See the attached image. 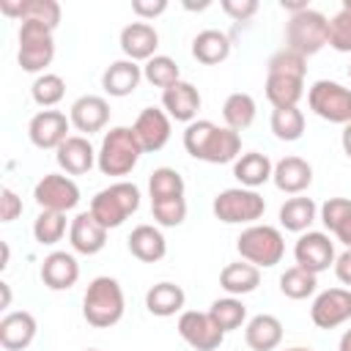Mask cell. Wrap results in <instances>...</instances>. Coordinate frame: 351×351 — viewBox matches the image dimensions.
Wrapping results in <instances>:
<instances>
[{
    "mask_svg": "<svg viewBox=\"0 0 351 351\" xmlns=\"http://www.w3.org/2000/svg\"><path fill=\"white\" fill-rule=\"evenodd\" d=\"M335 277L343 282V285H348L351 288V250H346V252H340L337 258H335Z\"/></svg>",
    "mask_w": 351,
    "mask_h": 351,
    "instance_id": "obj_48",
    "label": "cell"
},
{
    "mask_svg": "<svg viewBox=\"0 0 351 351\" xmlns=\"http://www.w3.org/2000/svg\"><path fill=\"white\" fill-rule=\"evenodd\" d=\"M69 244L80 255H96L107 244V228L90 211H80L69 222Z\"/></svg>",
    "mask_w": 351,
    "mask_h": 351,
    "instance_id": "obj_18",
    "label": "cell"
},
{
    "mask_svg": "<svg viewBox=\"0 0 351 351\" xmlns=\"http://www.w3.org/2000/svg\"><path fill=\"white\" fill-rule=\"evenodd\" d=\"M348 211H351V200H348V197H329V200L318 208V219H321L324 228L332 233L335 225H337Z\"/></svg>",
    "mask_w": 351,
    "mask_h": 351,
    "instance_id": "obj_44",
    "label": "cell"
},
{
    "mask_svg": "<svg viewBox=\"0 0 351 351\" xmlns=\"http://www.w3.org/2000/svg\"><path fill=\"white\" fill-rule=\"evenodd\" d=\"M184 148L192 159L228 165L241 156V134L228 126H217L208 118H197L184 129Z\"/></svg>",
    "mask_w": 351,
    "mask_h": 351,
    "instance_id": "obj_1",
    "label": "cell"
},
{
    "mask_svg": "<svg viewBox=\"0 0 351 351\" xmlns=\"http://www.w3.org/2000/svg\"><path fill=\"white\" fill-rule=\"evenodd\" d=\"M69 121L77 132H82L85 137L101 132L107 123H110V101L104 96H96V93H85L80 96L71 110H69Z\"/></svg>",
    "mask_w": 351,
    "mask_h": 351,
    "instance_id": "obj_17",
    "label": "cell"
},
{
    "mask_svg": "<svg viewBox=\"0 0 351 351\" xmlns=\"http://www.w3.org/2000/svg\"><path fill=\"white\" fill-rule=\"evenodd\" d=\"M66 214L60 211H38V217L33 219V239L44 247L58 244L66 236Z\"/></svg>",
    "mask_w": 351,
    "mask_h": 351,
    "instance_id": "obj_41",
    "label": "cell"
},
{
    "mask_svg": "<svg viewBox=\"0 0 351 351\" xmlns=\"http://www.w3.org/2000/svg\"><path fill=\"white\" fill-rule=\"evenodd\" d=\"M132 129L137 134V143H140L143 154H154V151H162L167 145L170 132H173V118L162 107H145L134 118Z\"/></svg>",
    "mask_w": 351,
    "mask_h": 351,
    "instance_id": "obj_16",
    "label": "cell"
},
{
    "mask_svg": "<svg viewBox=\"0 0 351 351\" xmlns=\"http://www.w3.org/2000/svg\"><path fill=\"white\" fill-rule=\"evenodd\" d=\"M151 217L159 228H178L186 219V200L184 197L151 200Z\"/></svg>",
    "mask_w": 351,
    "mask_h": 351,
    "instance_id": "obj_43",
    "label": "cell"
},
{
    "mask_svg": "<svg viewBox=\"0 0 351 351\" xmlns=\"http://www.w3.org/2000/svg\"><path fill=\"white\" fill-rule=\"evenodd\" d=\"M315 219H318V206L313 197L293 195L280 206V225L291 233H299V236L307 233Z\"/></svg>",
    "mask_w": 351,
    "mask_h": 351,
    "instance_id": "obj_33",
    "label": "cell"
},
{
    "mask_svg": "<svg viewBox=\"0 0 351 351\" xmlns=\"http://www.w3.org/2000/svg\"><path fill=\"white\" fill-rule=\"evenodd\" d=\"M96 154L99 151L90 145V140L85 134H71L55 151V162L66 176H82L96 165Z\"/></svg>",
    "mask_w": 351,
    "mask_h": 351,
    "instance_id": "obj_24",
    "label": "cell"
},
{
    "mask_svg": "<svg viewBox=\"0 0 351 351\" xmlns=\"http://www.w3.org/2000/svg\"><path fill=\"white\" fill-rule=\"evenodd\" d=\"M258 285H261V269L252 266V263H247V261L225 263L222 271H219V288H222L228 296L252 293Z\"/></svg>",
    "mask_w": 351,
    "mask_h": 351,
    "instance_id": "obj_31",
    "label": "cell"
},
{
    "mask_svg": "<svg viewBox=\"0 0 351 351\" xmlns=\"http://www.w3.org/2000/svg\"><path fill=\"white\" fill-rule=\"evenodd\" d=\"M244 343L250 351H274L282 343V321L271 313L252 315L244 324Z\"/></svg>",
    "mask_w": 351,
    "mask_h": 351,
    "instance_id": "obj_28",
    "label": "cell"
},
{
    "mask_svg": "<svg viewBox=\"0 0 351 351\" xmlns=\"http://www.w3.org/2000/svg\"><path fill=\"white\" fill-rule=\"evenodd\" d=\"M271 181L285 195H302L313 184V165L307 159H302V156H282L274 165Z\"/></svg>",
    "mask_w": 351,
    "mask_h": 351,
    "instance_id": "obj_25",
    "label": "cell"
},
{
    "mask_svg": "<svg viewBox=\"0 0 351 351\" xmlns=\"http://www.w3.org/2000/svg\"><path fill=\"white\" fill-rule=\"evenodd\" d=\"M140 208V189L132 181H115L90 197V214L110 230L121 228Z\"/></svg>",
    "mask_w": 351,
    "mask_h": 351,
    "instance_id": "obj_6",
    "label": "cell"
},
{
    "mask_svg": "<svg viewBox=\"0 0 351 351\" xmlns=\"http://www.w3.org/2000/svg\"><path fill=\"white\" fill-rule=\"evenodd\" d=\"M318 288V274L302 269V266H291L280 274V293L293 299V302H302L307 296H313Z\"/></svg>",
    "mask_w": 351,
    "mask_h": 351,
    "instance_id": "obj_36",
    "label": "cell"
},
{
    "mask_svg": "<svg viewBox=\"0 0 351 351\" xmlns=\"http://www.w3.org/2000/svg\"><path fill=\"white\" fill-rule=\"evenodd\" d=\"M129 252L143 263H156L167 255V239L159 230V225H137L126 239Z\"/></svg>",
    "mask_w": 351,
    "mask_h": 351,
    "instance_id": "obj_27",
    "label": "cell"
},
{
    "mask_svg": "<svg viewBox=\"0 0 351 351\" xmlns=\"http://www.w3.org/2000/svg\"><path fill=\"white\" fill-rule=\"evenodd\" d=\"M230 55V36L217 27H206L192 38V58L203 66H217Z\"/></svg>",
    "mask_w": 351,
    "mask_h": 351,
    "instance_id": "obj_29",
    "label": "cell"
},
{
    "mask_svg": "<svg viewBox=\"0 0 351 351\" xmlns=\"http://www.w3.org/2000/svg\"><path fill=\"white\" fill-rule=\"evenodd\" d=\"M326 44H329V19L321 11L304 8L288 16V25H285L288 49L299 52L302 58H310V55H318Z\"/></svg>",
    "mask_w": 351,
    "mask_h": 351,
    "instance_id": "obj_7",
    "label": "cell"
},
{
    "mask_svg": "<svg viewBox=\"0 0 351 351\" xmlns=\"http://www.w3.org/2000/svg\"><path fill=\"white\" fill-rule=\"evenodd\" d=\"M348 77H351V66H348Z\"/></svg>",
    "mask_w": 351,
    "mask_h": 351,
    "instance_id": "obj_56",
    "label": "cell"
},
{
    "mask_svg": "<svg viewBox=\"0 0 351 351\" xmlns=\"http://www.w3.org/2000/svg\"><path fill=\"white\" fill-rule=\"evenodd\" d=\"M211 211L225 225H255L266 211V200L255 189L230 186L217 192V197L211 200Z\"/></svg>",
    "mask_w": 351,
    "mask_h": 351,
    "instance_id": "obj_8",
    "label": "cell"
},
{
    "mask_svg": "<svg viewBox=\"0 0 351 351\" xmlns=\"http://www.w3.org/2000/svg\"><path fill=\"white\" fill-rule=\"evenodd\" d=\"M219 5L236 22H247V19H252L258 14V0H222Z\"/></svg>",
    "mask_w": 351,
    "mask_h": 351,
    "instance_id": "obj_45",
    "label": "cell"
},
{
    "mask_svg": "<svg viewBox=\"0 0 351 351\" xmlns=\"http://www.w3.org/2000/svg\"><path fill=\"white\" fill-rule=\"evenodd\" d=\"M52 27L41 22H19V52L16 63L27 74H47V66L55 58V38Z\"/></svg>",
    "mask_w": 351,
    "mask_h": 351,
    "instance_id": "obj_9",
    "label": "cell"
},
{
    "mask_svg": "<svg viewBox=\"0 0 351 351\" xmlns=\"http://www.w3.org/2000/svg\"><path fill=\"white\" fill-rule=\"evenodd\" d=\"M143 80L151 82L154 88H170L181 80V71H178V63L170 58V55H154L151 60L143 63Z\"/></svg>",
    "mask_w": 351,
    "mask_h": 351,
    "instance_id": "obj_40",
    "label": "cell"
},
{
    "mask_svg": "<svg viewBox=\"0 0 351 351\" xmlns=\"http://www.w3.org/2000/svg\"><path fill=\"white\" fill-rule=\"evenodd\" d=\"M200 104H203L200 90H197L192 82H186V80H178L176 85H170V88L162 90V110H165L173 121H181V123L197 121Z\"/></svg>",
    "mask_w": 351,
    "mask_h": 351,
    "instance_id": "obj_19",
    "label": "cell"
},
{
    "mask_svg": "<svg viewBox=\"0 0 351 351\" xmlns=\"http://www.w3.org/2000/svg\"><path fill=\"white\" fill-rule=\"evenodd\" d=\"M126 313V296L115 277L101 274L93 277L82 296V318L96 329L115 326Z\"/></svg>",
    "mask_w": 351,
    "mask_h": 351,
    "instance_id": "obj_3",
    "label": "cell"
},
{
    "mask_svg": "<svg viewBox=\"0 0 351 351\" xmlns=\"http://www.w3.org/2000/svg\"><path fill=\"white\" fill-rule=\"evenodd\" d=\"M236 250L241 255V261L258 266V269H271L282 261L285 255V239H282V230L274 228V225H247L239 239H236Z\"/></svg>",
    "mask_w": 351,
    "mask_h": 351,
    "instance_id": "obj_5",
    "label": "cell"
},
{
    "mask_svg": "<svg viewBox=\"0 0 351 351\" xmlns=\"http://www.w3.org/2000/svg\"><path fill=\"white\" fill-rule=\"evenodd\" d=\"M307 104L318 118L329 123H351V88L335 80H315L307 88Z\"/></svg>",
    "mask_w": 351,
    "mask_h": 351,
    "instance_id": "obj_10",
    "label": "cell"
},
{
    "mask_svg": "<svg viewBox=\"0 0 351 351\" xmlns=\"http://www.w3.org/2000/svg\"><path fill=\"white\" fill-rule=\"evenodd\" d=\"M148 195L151 200L184 197V176L176 167H156L148 176Z\"/></svg>",
    "mask_w": 351,
    "mask_h": 351,
    "instance_id": "obj_39",
    "label": "cell"
},
{
    "mask_svg": "<svg viewBox=\"0 0 351 351\" xmlns=\"http://www.w3.org/2000/svg\"><path fill=\"white\" fill-rule=\"evenodd\" d=\"M8 258H11V252H8V244L3 241V263H0V269H5V266H8Z\"/></svg>",
    "mask_w": 351,
    "mask_h": 351,
    "instance_id": "obj_53",
    "label": "cell"
},
{
    "mask_svg": "<svg viewBox=\"0 0 351 351\" xmlns=\"http://www.w3.org/2000/svg\"><path fill=\"white\" fill-rule=\"evenodd\" d=\"M337 351H351V326L340 335V343H337Z\"/></svg>",
    "mask_w": 351,
    "mask_h": 351,
    "instance_id": "obj_51",
    "label": "cell"
},
{
    "mask_svg": "<svg viewBox=\"0 0 351 351\" xmlns=\"http://www.w3.org/2000/svg\"><path fill=\"white\" fill-rule=\"evenodd\" d=\"M82 351H99V348H82Z\"/></svg>",
    "mask_w": 351,
    "mask_h": 351,
    "instance_id": "obj_55",
    "label": "cell"
},
{
    "mask_svg": "<svg viewBox=\"0 0 351 351\" xmlns=\"http://www.w3.org/2000/svg\"><path fill=\"white\" fill-rule=\"evenodd\" d=\"M0 11L19 22H41L52 30L60 25L58 0H0Z\"/></svg>",
    "mask_w": 351,
    "mask_h": 351,
    "instance_id": "obj_23",
    "label": "cell"
},
{
    "mask_svg": "<svg viewBox=\"0 0 351 351\" xmlns=\"http://www.w3.org/2000/svg\"><path fill=\"white\" fill-rule=\"evenodd\" d=\"M36 315L27 310H14L0 318V346L5 351H25L36 340Z\"/></svg>",
    "mask_w": 351,
    "mask_h": 351,
    "instance_id": "obj_22",
    "label": "cell"
},
{
    "mask_svg": "<svg viewBox=\"0 0 351 351\" xmlns=\"http://www.w3.org/2000/svg\"><path fill=\"white\" fill-rule=\"evenodd\" d=\"M143 156V148L137 143V134L132 126H112L110 132H104L99 154H96V167L101 170V176H129L137 162Z\"/></svg>",
    "mask_w": 351,
    "mask_h": 351,
    "instance_id": "obj_4",
    "label": "cell"
},
{
    "mask_svg": "<svg viewBox=\"0 0 351 351\" xmlns=\"http://www.w3.org/2000/svg\"><path fill=\"white\" fill-rule=\"evenodd\" d=\"M329 47L335 52H351V0H343L340 11L329 19Z\"/></svg>",
    "mask_w": 351,
    "mask_h": 351,
    "instance_id": "obj_42",
    "label": "cell"
},
{
    "mask_svg": "<svg viewBox=\"0 0 351 351\" xmlns=\"http://www.w3.org/2000/svg\"><path fill=\"white\" fill-rule=\"evenodd\" d=\"M30 96L38 107L44 110H52L55 104H60V99L66 96V80L55 71H47V74H38L30 85Z\"/></svg>",
    "mask_w": 351,
    "mask_h": 351,
    "instance_id": "obj_38",
    "label": "cell"
},
{
    "mask_svg": "<svg viewBox=\"0 0 351 351\" xmlns=\"http://www.w3.org/2000/svg\"><path fill=\"white\" fill-rule=\"evenodd\" d=\"M310 321L318 329H337L351 321V288H326L310 304Z\"/></svg>",
    "mask_w": 351,
    "mask_h": 351,
    "instance_id": "obj_14",
    "label": "cell"
},
{
    "mask_svg": "<svg viewBox=\"0 0 351 351\" xmlns=\"http://www.w3.org/2000/svg\"><path fill=\"white\" fill-rule=\"evenodd\" d=\"M269 126L277 140L282 143H296L304 134V112L299 107H274Z\"/></svg>",
    "mask_w": 351,
    "mask_h": 351,
    "instance_id": "obj_35",
    "label": "cell"
},
{
    "mask_svg": "<svg viewBox=\"0 0 351 351\" xmlns=\"http://www.w3.org/2000/svg\"><path fill=\"white\" fill-rule=\"evenodd\" d=\"M285 351H313V348H307V346H293V348H285Z\"/></svg>",
    "mask_w": 351,
    "mask_h": 351,
    "instance_id": "obj_54",
    "label": "cell"
},
{
    "mask_svg": "<svg viewBox=\"0 0 351 351\" xmlns=\"http://www.w3.org/2000/svg\"><path fill=\"white\" fill-rule=\"evenodd\" d=\"M69 129H71V121H69L66 112H60V110H38L27 123V137L41 151H47V148L58 151L60 143H66L71 137Z\"/></svg>",
    "mask_w": 351,
    "mask_h": 351,
    "instance_id": "obj_15",
    "label": "cell"
},
{
    "mask_svg": "<svg viewBox=\"0 0 351 351\" xmlns=\"http://www.w3.org/2000/svg\"><path fill=\"white\" fill-rule=\"evenodd\" d=\"M255 112H258V104H255V99H252L250 93H244V90L230 93V96L225 99V104H222L225 126H228V129H233V132H239V134H241L244 129H250V126H252Z\"/></svg>",
    "mask_w": 351,
    "mask_h": 351,
    "instance_id": "obj_34",
    "label": "cell"
},
{
    "mask_svg": "<svg viewBox=\"0 0 351 351\" xmlns=\"http://www.w3.org/2000/svg\"><path fill=\"white\" fill-rule=\"evenodd\" d=\"M132 11H134L137 19L151 22V19H156L159 14L167 11V0H132Z\"/></svg>",
    "mask_w": 351,
    "mask_h": 351,
    "instance_id": "obj_47",
    "label": "cell"
},
{
    "mask_svg": "<svg viewBox=\"0 0 351 351\" xmlns=\"http://www.w3.org/2000/svg\"><path fill=\"white\" fill-rule=\"evenodd\" d=\"M33 200L38 203L41 211H60V214H66V211L77 208L80 186L66 173H47L33 186Z\"/></svg>",
    "mask_w": 351,
    "mask_h": 351,
    "instance_id": "obj_11",
    "label": "cell"
},
{
    "mask_svg": "<svg viewBox=\"0 0 351 351\" xmlns=\"http://www.w3.org/2000/svg\"><path fill=\"white\" fill-rule=\"evenodd\" d=\"M271 173H274V165L266 154L261 151H247L241 154L236 162H233V176L241 186L247 189H258L263 186L266 181H271Z\"/></svg>",
    "mask_w": 351,
    "mask_h": 351,
    "instance_id": "obj_30",
    "label": "cell"
},
{
    "mask_svg": "<svg viewBox=\"0 0 351 351\" xmlns=\"http://www.w3.org/2000/svg\"><path fill=\"white\" fill-rule=\"evenodd\" d=\"M38 274H41V282L49 291H69L80 280V263H77L74 252L55 250L41 261V271Z\"/></svg>",
    "mask_w": 351,
    "mask_h": 351,
    "instance_id": "obj_21",
    "label": "cell"
},
{
    "mask_svg": "<svg viewBox=\"0 0 351 351\" xmlns=\"http://www.w3.org/2000/svg\"><path fill=\"white\" fill-rule=\"evenodd\" d=\"M332 236H335L340 244H346V250H351V211H348V214L335 225Z\"/></svg>",
    "mask_w": 351,
    "mask_h": 351,
    "instance_id": "obj_49",
    "label": "cell"
},
{
    "mask_svg": "<svg viewBox=\"0 0 351 351\" xmlns=\"http://www.w3.org/2000/svg\"><path fill=\"white\" fill-rule=\"evenodd\" d=\"M293 258H296V266H302L313 274H321L329 266H335V258H337L335 255V241L324 230H307L296 239Z\"/></svg>",
    "mask_w": 351,
    "mask_h": 351,
    "instance_id": "obj_13",
    "label": "cell"
},
{
    "mask_svg": "<svg viewBox=\"0 0 351 351\" xmlns=\"http://www.w3.org/2000/svg\"><path fill=\"white\" fill-rule=\"evenodd\" d=\"M184 304H186L184 288L176 285V282H167V280L151 285L148 293H145V307L156 318H170L176 313H184Z\"/></svg>",
    "mask_w": 351,
    "mask_h": 351,
    "instance_id": "obj_32",
    "label": "cell"
},
{
    "mask_svg": "<svg viewBox=\"0 0 351 351\" xmlns=\"http://www.w3.org/2000/svg\"><path fill=\"white\" fill-rule=\"evenodd\" d=\"M176 329H178L181 340L189 348H195V351H217L222 346V340H225V332L214 324V318L208 315V310L206 313H200V310H184L178 315Z\"/></svg>",
    "mask_w": 351,
    "mask_h": 351,
    "instance_id": "obj_12",
    "label": "cell"
},
{
    "mask_svg": "<svg viewBox=\"0 0 351 351\" xmlns=\"http://www.w3.org/2000/svg\"><path fill=\"white\" fill-rule=\"evenodd\" d=\"M340 145H343V154L351 159V123L343 126V132H340Z\"/></svg>",
    "mask_w": 351,
    "mask_h": 351,
    "instance_id": "obj_50",
    "label": "cell"
},
{
    "mask_svg": "<svg viewBox=\"0 0 351 351\" xmlns=\"http://www.w3.org/2000/svg\"><path fill=\"white\" fill-rule=\"evenodd\" d=\"M208 315L214 318V324L228 335L233 329H241L247 321V307L239 296H225V299H214L208 307Z\"/></svg>",
    "mask_w": 351,
    "mask_h": 351,
    "instance_id": "obj_37",
    "label": "cell"
},
{
    "mask_svg": "<svg viewBox=\"0 0 351 351\" xmlns=\"http://www.w3.org/2000/svg\"><path fill=\"white\" fill-rule=\"evenodd\" d=\"M118 44H121V52L129 58V60H151L154 55H156V47H159V33H156V27L151 25V22H143V19H137V22H129L123 30H121V38H118Z\"/></svg>",
    "mask_w": 351,
    "mask_h": 351,
    "instance_id": "obj_20",
    "label": "cell"
},
{
    "mask_svg": "<svg viewBox=\"0 0 351 351\" xmlns=\"http://www.w3.org/2000/svg\"><path fill=\"white\" fill-rule=\"evenodd\" d=\"M140 80H143V66H137V63L129 60V58H121V60H112V63L104 69V74H101V88H104L107 96L123 99V96H129V93L137 90Z\"/></svg>",
    "mask_w": 351,
    "mask_h": 351,
    "instance_id": "obj_26",
    "label": "cell"
},
{
    "mask_svg": "<svg viewBox=\"0 0 351 351\" xmlns=\"http://www.w3.org/2000/svg\"><path fill=\"white\" fill-rule=\"evenodd\" d=\"M0 291H3V307L11 304V285L8 282H0Z\"/></svg>",
    "mask_w": 351,
    "mask_h": 351,
    "instance_id": "obj_52",
    "label": "cell"
},
{
    "mask_svg": "<svg viewBox=\"0 0 351 351\" xmlns=\"http://www.w3.org/2000/svg\"><path fill=\"white\" fill-rule=\"evenodd\" d=\"M19 214H22V197L14 189L3 186L0 189V219L3 222H14Z\"/></svg>",
    "mask_w": 351,
    "mask_h": 351,
    "instance_id": "obj_46",
    "label": "cell"
},
{
    "mask_svg": "<svg viewBox=\"0 0 351 351\" xmlns=\"http://www.w3.org/2000/svg\"><path fill=\"white\" fill-rule=\"evenodd\" d=\"M304 74L307 58L282 47L266 63V99L271 107H299L304 96Z\"/></svg>",
    "mask_w": 351,
    "mask_h": 351,
    "instance_id": "obj_2",
    "label": "cell"
}]
</instances>
